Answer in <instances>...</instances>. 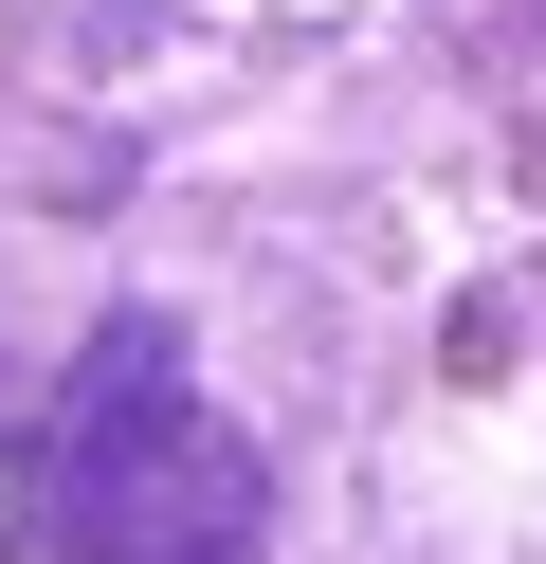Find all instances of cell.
<instances>
[{
    "label": "cell",
    "instance_id": "6da1fadb",
    "mask_svg": "<svg viewBox=\"0 0 546 564\" xmlns=\"http://www.w3.org/2000/svg\"><path fill=\"white\" fill-rule=\"evenodd\" d=\"M36 528H55V564H255L274 546V455L237 419H201L164 310H128L73 365L55 437H36Z\"/></svg>",
    "mask_w": 546,
    "mask_h": 564
}]
</instances>
